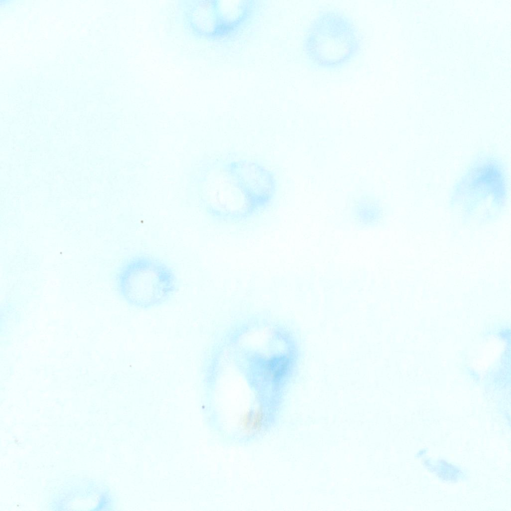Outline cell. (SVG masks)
<instances>
[{"label": "cell", "instance_id": "cell-1", "mask_svg": "<svg viewBox=\"0 0 511 511\" xmlns=\"http://www.w3.org/2000/svg\"><path fill=\"white\" fill-rule=\"evenodd\" d=\"M118 288L128 302L148 306L166 300L175 291L176 278L166 263L153 258L139 256L131 258L118 275Z\"/></svg>", "mask_w": 511, "mask_h": 511}, {"label": "cell", "instance_id": "cell-2", "mask_svg": "<svg viewBox=\"0 0 511 511\" xmlns=\"http://www.w3.org/2000/svg\"><path fill=\"white\" fill-rule=\"evenodd\" d=\"M243 419V424L244 426L251 430L253 429L256 430L260 427V424L262 421V415L261 411L259 410L256 411L255 412H249L247 413L244 416Z\"/></svg>", "mask_w": 511, "mask_h": 511}]
</instances>
